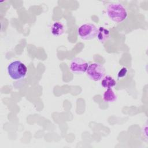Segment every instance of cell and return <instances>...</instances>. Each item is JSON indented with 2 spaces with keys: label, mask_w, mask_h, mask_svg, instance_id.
I'll use <instances>...</instances> for the list:
<instances>
[{
  "label": "cell",
  "mask_w": 148,
  "mask_h": 148,
  "mask_svg": "<svg viewBox=\"0 0 148 148\" xmlns=\"http://www.w3.org/2000/svg\"><path fill=\"white\" fill-rule=\"evenodd\" d=\"M109 18L115 23H121L127 17L128 13L125 7L120 3H109L106 8Z\"/></svg>",
  "instance_id": "6da1fadb"
},
{
  "label": "cell",
  "mask_w": 148,
  "mask_h": 148,
  "mask_svg": "<svg viewBox=\"0 0 148 148\" xmlns=\"http://www.w3.org/2000/svg\"><path fill=\"white\" fill-rule=\"evenodd\" d=\"M97 38L101 43L105 42L110 37V31L103 27H100L98 29Z\"/></svg>",
  "instance_id": "8992f818"
},
{
  "label": "cell",
  "mask_w": 148,
  "mask_h": 148,
  "mask_svg": "<svg viewBox=\"0 0 148 148\" xmlns=\"http://www.w3.org/2000/svg\"><path fill=\"white\" fill-rule=\"evenodd\" d=\"M86 73L91 80L98 82L104 77L105 70L102 65L99 63L94 62L88 66Z\"/></svg>",
  "instance_id": "3957f363"
},
{
  "label": "cell",
  "mask_w": 148,
  "mask_h": 148,
  "mask_svg": "<svg viewBox=\"0 0 148 148\" xmlns=\"http://www.w3.org/2000/svg\"><path fill=\"white\" fill-rule=\"evenodd\" d=\"M127 69L125 67H123L121 69V70L118 73V78H123L126 76L127 74Z\"/></svg>",
  "instance_id": "30bf717a"
},
{
  "label": "cell",
  "mask_w": 148,
  "mask_h": 148,
  "mask_svg": "<svg viewBox=\"0 0 148 148\" xmlns=\"http://www.w3.org/2000/svg\"><path fill=\"white\" fill-rule=\"evenodd\" d=\"M51 33L55 36H59L64 33V26L60 22H55L51 27Z\"/></svg>",
  "instance_id": "52a82bcc"
},
{
  "label": "cell",
  "mask_w": 148,
  "mask_h": 148,
  "mask_svg": "<svg viewBox=\"0 0 148 148\" xmlns=\"http://www.w3.org/2000/svg\"><path fill=\"white\" fill-rule=\"evenodd\" d=\"M9 76L14 80L24 78L27 73V67L20 61H14L10 63L7 68Z\"/></svg>",
  "instance_id": "7a4b0ae2"
},
{
  "label": "cell",
  "mask_w": 148,
  "mask_h": 148,
  "mask_svg": "<svg viewBox=\"0 0 148 148\" xmlns=\"http://www.w3.org/2000/svg\"><path fill=\"white\" fill-rule=\"evenodd\" d=\"M88 64L84 60L75 58L70 63L69 68L71 72L76 74H82L86 72Z\"/></svg>",
  "instance_id": "5b68a950"
},
{
  "label": "cell",
  "mask_w": 148,
  "mask_h": 148,
  "mask_svg": "<svg viewBox=\"0 0 148 148\" xmlns=\"http://www.w3.org/2000/svg\"><path fill=\"white\" fill-rule=\"evenodd\" d=\"M103 99L106 102H113L117 99V96L112 88H107L103 94Z\"/></svg>",
  "instance_id": "ba28073f"
},
{
  "label": "cell",
  "mask_w": 148,
  "mask_h": 148,
  "mask_svg": "<svg viewBox=\"0 0 148 148\" xmlns=\"http://www.w3.org/2000/svg\"><path fill=\"white\" fill-rule=\"evenodd\" d=\"M98 29L92 24H84L80 26L77 29V33L80 38L83 40H91L97 35Z\"/></svg>",
  "instance_id": "277c9868"
},
{
  "label": "cell",
  "mask_w": 148,
  "mask_h": 148,
  "mask_svg": "<svg viewBox=\"0 0 148 148\" xmlns=\"http://www.w3.org/2000/svg\"><path fill=\"white\" fill-rule=\"evenodd\" d=\"M116 83L115 80L110 76H106L101 81V85L105 88H112L115 86Z\"/></svg>",
  "instance_id": "9c48e42d"
}]
</instances>
